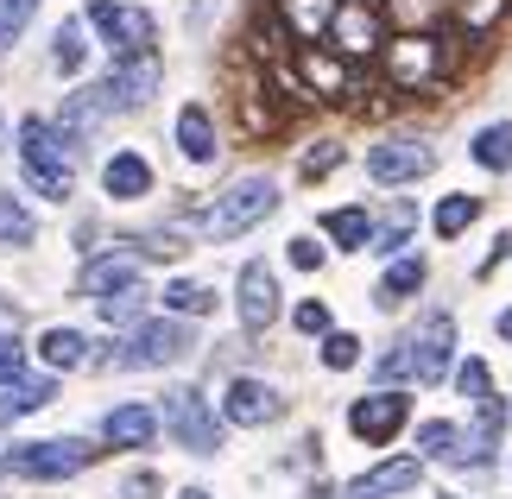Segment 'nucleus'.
Instances as JSON below:
<instances>
[{
  "label": "nucleus",
  "mask_w": 512,
  "mask_h": 499,
  "mask_svg": "<svg viewBox=\"0 0 512 499\" xmlns=\"http://www.w3.org/2000/svg\"><path fill=\"white\" fill-rule=\"evenodd\" d=\"M272 209H279V184H272V177H234V184L203 209V234L209 241H234V234L260 228Z\"/></svg>",
  "instance_id": "nucleus-1"
},
{
  "label": "nucleus",
  "mask_w": 512,
  "mask_h": 499,
  "mask_svg": "<svg viewBox=\"0 0 512 499\" xmlns=\"http://www.w3.org/2000/svg\"><path fill=\"white\" fill-rule=\"evenodd\" d=\"M19 158H26V184L38 196H51V203H64V196H70V158L76 152L57 139L51 121H26V127H19Z\"/></svg>",
  "instance_id": "nucleus-2"
},
{
  "label": "nucleus",
  "mask_w": 512,
  "mask_h": 499,
  "mask_svg": "<svg viewBox=\"0 0 512 499\" xmlns=\"http://www.w3.org/2000/svg\"><path fill=\"white\" fill-rule=\"evenodd\" d=\"M380 57H386V76L399 89H430V83H443V70H449V51H443L437 32H399V38L380 45Z\"/></svg>",
  "instance_id": "nucleus-3"
},
{
  "label": "nucleus",
  "mask_w": 512,
  "mask_h": 499,
  "mask_svg": "<svg viewBox=\"0 0 512 499\" xmlns=\"http://www.w3.org/2000/svg\"><path fill=\"white\" fill-rule=\"evenodd\" d=\"M159 424L171 430V443H177V449H190V455H215V449H222V417H215V411H209V398H203V392H190V386L165 392Z\"/></svg>",
  "instance_id": "nucleus-4"
},
{
  "label": "nucleus",
  "mask_w": 512,
  "mask_h": 499,
  "mask_svg": "<svg viewBox=\"0 0 512 499\" xmlns=\"http://www.w3.org/2000/svg\"><path fill=\"white\" fill-rule=\"evenodd\" d=\"M102 449H89L83 436H64V443H13L7 455V474H26V481H70L83 474Z\"/></svg>",
  "instance_id": "nucleus-5"
},
{
  "label": "nucleus",
  "mask_w": 512,
  "mask_h": 499,
  "mask_svg": "<svg viewBox=\"0 0 512 499\" xmlns=\"http://www.w3.org/2000/svg\"><path fill=\"white\" fill-rule=\"evenodd\" d=\"M329 45H336V57H348V64H361V57H373L386 45V13L373 7V0H336V13H329Z\"/></svg>",
  "instance_id": "nucleus-6"
},
{
  "label": "nucleus",
  "mask_w": 512,
  "mask_h": 499,
  "mask_svg": "<svg viewBox=\"0 0 512 499\" xmlns=\"http://www.w3.org/2000/svg\"><path fill=\"white\" fill-rule=\"evenodd\" d=\"M83 26L102 32L114 57H140V51H152V38H159L152 13H146V7H127V0H89Z\"/></svg>",
  "instance_id": "nucleus-7"
},
{
  "label": "nucleus",
  "mask_w": 512,
  "mask_h": 499,
  "mask_svg": "<svg viewBox=\"0 0 512 499\" xmlns=\"http://www.w3.org/2000/svg\"><path fill=\"white\" fill-rule=\"evenodd\" d=\"M405 361H411V379H418V386H443L449 361H456V316L430 310L418 323V335L405 342Z\"/></svg>",
  "instance_id": "nucleus-8"
},
{
  "label": "nucleus",
  "mask_w": 512,
  "mask_h": 499,
  "mask_svg": "<svg viewBox=\"0 0 512 499\" xmlns=\"http://www.w3.org/2000/svg\"><path fill=\"white\" fill-rule=\"evenodd\" d=\"M159 57L140 51V57H114V70L95 83V95L108 102V114H127V108H146L152 95H159Z\"/></svg>",
  "instance_id": "nucleus-9"
},
{
  "label": "nucleus",
  "mask_w": 512,
  "mask_h": 499,
  "mask_svg": "<svg viewBox=\"0 0 512 499\" xmlns=\"http://www.w3.org/2000/svg\"><path fill=\"white\" fill-rule=\"evenodd\" d=\"M190 354V329L177 323V316H152V323L133 329L127 354H114V367H171Z\"/></svg>",
  "instance_id": "nucleus-10"
},
{
  "label": "nucleus",
  "mask_w": 512,
  "mask_h": 499,
  "mask_svg": "<svg viewBox=\"0 0 512 499\" xmlns=\"http://www.w3.org/2000/svg\"><path fill=\"white\" fill-rule=\"evenodd\" d=\"M437 171V152L424 146V139H386V146H373L367 152V177L373 184H418V177Z\"/></svg>",
  "instance_id": "nucleus-11"
},
{
  "label": "nucleus",
  "mask_w": 512,
  "mask_h": 499,
  "mask_svg": "<svg viewBox=\"0 0 512 499\" xmlns=\"http://www.w3.org/2000/svg\"><path fill=\"white\" fill-rule=\"evenodd\" d=\"M405 417H411L405 392H367V398L348 405V430L361 436V443H392V436L405 430Z\"/></svg>",
  "instance_id": "nucleus-12"
},
{
  "label": "nucleus",
  "mask_w": 512,
  "mask_h": 499,
  "mask_svg": "<svg viewBox=\"0 0 512 499\" xmlns=\"http://www.w3.org/2000/svg\"><path fill=\"white\" fill-rule=\"evenodd\" d=\"M241 329L247 335H266L272 323H279V278H272V266L266 259H247L241 266Z\"/></svg>",
  "instance_id": "nucleus-13"
},
{
  "label": "nucleus",
  "mask_w": 512,
  "mask_h": 499,
  "mask_svg": "<svg viewBox=\"0 0 512 499\" xmlns=\"http://www.w3.org/2000/svg\"><path fill=\"white\" fill-rule=\"evenodd\" d=\"M222 417L241 424V430H260V424H272V417H285V398L272 392L266 379H234L228 398H222Z\"/></svg>",
  "instance_id": "nucleus-14"
},
{
  "label": "nucleus",
  "mask_w": 512,
  "mask_h": 499,
  "mask_svg": "<svg viewBox=\"0 0 512 499\" xmlns=\"http://www.w3.org/2000/svg\"><path fill=\"white\" fill-rule=\"evenodd\" d=\"M418 481H424V462H418V455H392V462L367 468V474H354V481H348V499H386V493H411Z\"/></svg>",
  "instance_id": "nucleus-15"
},
{
  "label": "nucleus",
  "mask_w": 512,
  "mask_h": 499,
  "mask_svg": "<svg viewBox=\"0 0 512 499\" xmlns=\"http://www.w3.org/2000/svg\"><path fill=\"white\" fill-rule=\"evenodd\" d=\"M500 430H506V398H500V392L475 398V430H462V455H456V468H481V462H487V449L500 443Z\"/></svg>",
  "instance_id": "nucleus-16"
},
{
  "label": "nucleus",
  "mask_w": 512,
  "mask_h": 499,
  "mask_svg": "<svg viewBox=\"0 0 512 499\" xmlns=\"http://www.w3.org/2000/svg\"><path fill=\"white\" fill-rule=\"evenodd\" d=\"M102 436L114 449H146L152 436H159V411H152V405H114L102 417Z\"/></svg>",
  "instance_id": "nucleus-17"
},
{
  "label": "nucleus",
  "mask_w": 512,
  "mask_h": 499,
  "mask_svg": "<svg viewBox=\"0 0 512 499\" xmlns=\"http://www.w3.org/2000/svg\"><path fill=\"white\" fill-rule=\"evenodd\" d=\"M298 76H304V89L310 95H348V57H336V51H317V45H304L298 51Z\"/></svg>",
  "instance_id": "nucleus-18"
},
{
  "label": "nucleus",
  "mask_w": 512,
  "mask_h": 499,
  "mask_svg": "<svg viewBox=\"0 0 512 499\" xmlns=\"http://www.w3.org/2000/svg\"><path fill=\"white\" fill-rule=\"evenodd\" d=\"M121 285H140V253H127V247L102 253V259L83 272V291H89V297H108V291H121Z\"/></svg>",
  "instance_id": "nucleus-19"
},
{
  "label": "nucleus",
  "mask_w": 512,
  "mask_h": 499,
  "mask_svg": "<svg viewBox=\"0 0 512 499\" xmlns=\"http://www.w3.org/2000/svg\"><path fill=\"white\" fill-rule=\"evenodd\" d=\"M102 190L108 196H121V203H133V196H146L152 190V165L140 152H114L108 158V171H102Z\"/></svg>",
  "instance_id": "nucleus-20"
},
{
  "label": "nucleus",
  "mask_w": 512,
  "mask_h": 499,
  "mask_svg": "<svg viewBox=\"0 0 512 499\" xmlns=\"http://www.w3.org/2000/svg\"><path fill=\"white\" fill-rule=\"evenodd\" d=\"M329 13H336V0H279V19L298 45H317L329 32Z\"/></svg>",
  "instance_id": "nucleus-21"
},
{
  "label": "nucleus",
  "mask_w": 512,
  "mask_h": 499,
  "mask_svg": "<svg viewBox=\"0 0 512 499\" xmlns=\"http://www.w3.org/2000/svg\"><path fill=\"white\" fill-rule=\"evenodd\" d=\"M177 146H184V158H190V165H209V158H215V121H209V108H184V114H177Z\"/></svg>",
  "instance_id": "nucleus-22"
},
{
  "label": "nucleus",
  "mask_w": 512,
  "mask_h": 499,
  "mask_svg": "<svg viewBox=\"0 0 512 499\" xmlns=\"http://www.w3.org/2000/svg\"><path fill=\"white\" fill-rule=\"evenodd\" d=\"M57 398V386L51 379H7V386H0V417H26V411H38V405H51Z\"/></svg>",
  "instance_id": "nucleus-23"
},
{
  "label": "nucleus",
  "mask_w": 512,
  "mask_h": 499,
  "mask_svg": "<svg viewBox=\"0 0 512 499\" xmlns=\"http://www.w3.org/2000/svg\"><path fill=\"white\" fill-rule=\"evenodd\" d=\"M411 291H424V259L418 253H405V259H392V266H386V278H380V310L405 304Z\"/></svg>",
  "instance_id": "nucleus-24"
},
{
  "label": "nucleus",
  "mask_w": 512,
  "mask_h": 499,
  "mask_svg": "<svg viewBox=\"0 0 512 499\" xmlns=\"http://www.w3.org/2000/svg\"><path fill=\"white\" fill-rule=\"evenodd\" d=\"M38 354H45V367L70 373V367H83V361H89V342H83L76 329H45V342H38Z\"/></svg>",
  "instance_id": "nucleus-25"
},
{
  "label": "nucleus",
  "mask_w": 512,
  "mask_h": 499,
  "mask_svg": "<svg viewBox=\"0 0 512 499\" xmlns=\"http://www.w3.org/2000/svg\"><path fill=\"white\" fill-rule=\"evenodd\" d=\"M468 152H475V165H481V171H506V165H512V121H494V127H481V133H475V146H468Z\"/></svg>",
  "instance_id": "nucleus-26"
},
{
  "label": "nucleus",
  "mask_w": 512,
  "mask_h": 499,
  "mask_svg": "<svg viewBox=\"0 0 512 499\" xmlns=\"http://www.w3.org/2000/svg\"><path fill=\"white\" fill-rule=\"evenodd\" d=\"M386 13L399 32H430V26H443L449 0H386Z\"/></svg>",
  "instance_id": "nucleus-27"
},
{
  "label": "nucleus",
  "mask_w": 512,
  "mask_h": 499,
  "mask_svg": "<svg viewBox=\"0 0 512 499\" xmlns=\"http://www.w3.org/2000/svg\"><path fill=\"white\" fill-rule=\"evenodd\" d=\"M323 234H329V241H336V247H367L373 241V222H367V209H329L323 215Z\"/></svg>",
  "instance_id": "nucleus-28"
},
{
  "label": "nucleus",
  "mask_w": 512,
  "mask_h": 499,
  "mask_svg": "<svg viewBox=\"0 0 512 499\" xmlns=\"http://www.w3.org/2000/svg\"><path fill=\"white\" fill-rule=\"evenodd\" d=\"M462 455V430L456 424H418V462H456Z\"/></svg>",
  "instance_id": "nucleus-29"
},
{
  "label": "nucleus",
  "mask_w": 512,
  "mask_h": 499,
  "mask_svg": "<svg viewBox=\"0 0 512 499\" xmlns=\"http://www.w3.org/2000/svg\"><path fill=\"white\" fill-rule=\"evenodd\" d=\"M475 215H481V196H443L430 222H437V234H443V241H456V234H468V228H475Z\"/></svg>",
  "instance_id": "nucleus-30"
},
{
  "label": "nucleus",
  "mask_w": 512,
  "mask_h": 499,
  "mask_svg": "<svg viewBox=\"0 0 512 499\" xmlns=\"http://www.w3.org/2000/svg\"><path fill=\"white\" fill-rule=\"evenodd\" d=\"M95 304H102V323L127 329V323H140V316H146V285H121V291L95 297Z\"/></svg>",
  "instance_id": "nucleus-31"
},
{
  "label": "nucleus",
  "mask_w": 512,
  "mask_h": 499,
  "mask_svg": "<svg viewBox=\"0 0 512 499\" xmlns=\"http://www.w3.org/2000/svg\"><path fill=\"white\" fill-rule=\"evenodd\" d=\"M165 310L171 316H209L215 310V291L196 285V278H177V285H165Z\"/></svg>",
  "instance_id": "nucleus-32"
},
{
  "label": "nucleus",
  "mask_w": 512,
  "mask_h": 499,
  "mask_svg": "<svg viewBox=\"0 0 512 499\" xmlns=\"http://www.w3.org/2000/svg\"><path fill=\"white\" fill-rule=\"evenodd\" d=\"M57 70H64V76H76V70H83V57H89V45H83V19H64V26H57Z\"/></svg>",
  "instance_id": "nucleus-33"
},
{
  "label": "nucleus",
  "mask_w": 512,
  "mask_h": 499,
  "mask_svg": "<svg viewBox=\"0 0 512 499\" xmlns=\"http://www.w3.org/2000/svg\"><path fill=\"white\" fill-rule=\"evenodd\" d=\"M32 234H38V222L13 203V196H0V247H26Z\"/></svg>",
  "instance_id": "nucleus-34"
},
{
  "label": "nucleus",
  "mask_w": 512,
  "mask_h": 499,
  "mask_svg": "<svg viewBox=\"0 0 512 499\" xmlns=\"http://www.w3.org/2000/svg\"><path fill=\"white\" fill-rule=\"evenodd\" d=\"M354 361H361V342H354L348 329H329V335H323V367H329V373H348Z\"/></svg>",
  "instance_id": "nucleus-35"
},
{
  "label": "nucleus",
  "mask_w": 512,
  "mask_h": 499,
  "mask_svg": "<svg viewBox=\"0 0 512 499\" xmlns=\"http://www.w3.org/2000/svg\"><path fill=\"white\" fill-rule=\"evenodd\" d=\"M336 165H342V146H336V139H317V146L304 152V165H298V177H304V184H317V177H329V171H336Z\"/></svg>",
  "instance_id": "nucleus-36"
},
{
  "label": "nucleus",
  "mask_w": 512,
  "mask_h": 499,
  "mask_svg": "<svg viewBox=\"0 0 512 499\" xmlns=\"http://www.w3.org/2000/svg\"><path fill=\"white\" fill-rule=\"evenodd\" d=\"M405 241H411V209L399 203V209H392V215H386V228H380V234H373V241H367V247H373V253H399Z\"/></svg>",
  "instance_id": "nucleus-37"
},
{
  "label": "nucleus",
  "mask_w": 512,
  "mask_h": 499,
  "mask_svg": "<svg viewBox=\"0 0 512 499\" xmlns=\"http://www.w3.org/2000/svg\"><path fill=\"white\" fill-rule=\"evenodd\" d=\"M449 7H456V19H462L468 32H487L506 13V0H449Z\"/></svg>",
  "instance_id": "nucleus-38"
},
{
  "label": "nucleus",
  "mask_w": 512,
  "mask_h": 499,
  "mask_svg": "<svg viewBox=\"0 0 512 499\" xmlns=\"http://www.w3.org/2000/svg\"><path fill=\"white\" fill-rule=\"evenodd\" d=\"M32 7H38V0H0V51H7V45H13L19 32H26Z\"/></svg>",
  "instance_id": "nucleus-39"
},
{
  "label": "nucleus",
  "mask_w": 512,
  "mask_h": 499,
  "mask_svg": "<svg viewBox=\"0 0 512 499\" xmlns=\"http://www.w3.org/2000/svg\"><path fill=\"white\" fill-rule=\"evenodd\" d=\"M456 386H462V398H487V392H494V373H487V361H462Z\"/></svg>",
  "instance_id": "nucleus-40"
},
{
  "label": "nucleus",
  "mask_w": 512,
  "mask_h": 499,
  "mask_svg": "<svg viewBox=\"0 0 512 499\" xmlns=\"http://www.w3.org/2000/svg\"><path fill=\"white\" fill-rule=\"evenodd\" d=\"M291 323H298L304 335H329V304H317V297H310V304H298V316H291Z\"/></svg>",
  "instance_id": "nucleus-41"
},
{
  "label": "nucleus",
  "mask_w": 512,
  "mask_h": 499,
  "mask_svg": "<svg viewBox=\"0 0 512 499\" xmlns=\"http://www.w3.org/2000/svg\"><path fill=\"white\" fill-rule=\"evenodd\" d=\"M19 367H26V348H19V335H0V386H7V379H19Z\"/></svg>",
  "instance_id": "nucleus-42"
},
{
  "label": "nucleus",
  "mask_w": 512,
  "mask_h": 499,
  "mask_svg": "<svg viewBox=\"0 0 512 499\" xmlns=\"http://www.w3.org/2000/svg\"><path fill=\"white\" fill-rule=\"evenodd\" d=\"M291 266H298V272H317L323 266V247L310 241V234H298V241H291Z\"/></svg>",
  "instance_id": "nucleus-43"
},
{
  "label": "nucleus",
  "mask_w": 512,
  "mask_h": 499,
  "mask_svg": "<svg viewBox=\"0 0 512 499\" xmlns=\"http://www.w3.org/2000/svg\"><path fill=\"white\" fill-rule=\"evenodd\" d=\"M380 379H386L392 392H399V379H411V361H405V348H392L386 361H380Z\"/></svg>",
  "instance_id": "nucleus-44"
},
{
  "label": "nucleus",
  "mask_w": 512,
  "mask_h": 499,
  "mask_svg": "<svg viewBox=\"0 0 512 499\" xmlns=\"http://www.w3.org/2000/svg\"><path fill=\"white\" fill-rule=\"evenodd\" d=\"M121 499H159V474H127Z\"/></svg>",
  "instance_id": "nucleus-45"
},
{
  "label": "nucleus",
  "mask_w": 512,
  "mask_h": 499,
  "mask_svg": "<svg viewBox=\"0 0 512 499\" xmlns=\"http://www.w3.org/2000/svg\"><path fill=\"white\" fill-rule=\"evenodd\" d=\"M140 247H146V253H159V259H177V253H184V241H177V234H146Z\"/></svg>",
  "instance_id": "nucleus-46"
},
{
  "label": "nucleus",
  "mask_w": 512,
  "mask_h": 499,
  "mask_svg": "<svg viewBox=\"0 0 512 499\" xmlns=\"http://www.w3.org/2000/svg\"><path fill=\"white\" fill-rule=\"evenodd\" d=\"M500 259H512V234H500V241H494V253H487V266H481V272H494Z\"/></svg>",
  "instance_id": "nucleus-47"
},
{
  "label": "nucleus",
  "mask_w": 512,
  "mask_h": 499,
  "mask_svg": "<svg viewBox=\"0 0 512 499\" xmlns=\"http://www.w3.org/2000/svg\"><path fill=\"white\" fill-rule=\"evenodd\" d=\"M0 329H7V335L19 329V310H13V304H0Z\"/></svg>",
  "instance_id": "nucleus-48"
},
{
  "label": "nucleus",
  "mask_w": 512,
  "mask_h": 499,
  "mask_svg": "<svg viewBox=\"0 0 512 499\" xmlns=\"http://www.w3.org/2000/svg\"><path fill=\"white\" fill-rule=\"evenodd\" d=\"M500 335H506V342H512V310H506V316H500Z\"/></svg>",
  "instance_id": "nucleus-49"
},
{
  "label": "nucleus",
  "mask_w": 512,
  "mask_h": 499,
  "mask_svg": "<svg viewBox=\"0 0 512 499\" xmlns=\"http://www.w3.org/2000/svg\"><path fill=\"white\" fill-rule=\"evenodd\" d=\"M177 499H209V493H203V487H184V493H177Z\"/></svg>",
  "instance_id": "nucleus-50"
},
{
  "label": "nucleus",
  "mask_w": 512,
  "mask_h": 499,
  "mask_svg": "<svg viewBox=\"0 0 512 499\" xmlns=\"http://www.w3.org/2000/svg\"><path fill=\"white\" fill-rule=\"evenodd\" d=\"M0 474H7V455H0Z\"/></svg>",
  "instance_id": "nucleus-51"
},
{
  "label": "nucleus",
  "mask_w": 512,
  "mask_h": 499,
  "mask_svg": "<svg viewBox=\"0 0 512 499\" xmlns=\"http://www.w3.org/2000/svg\"><path fill=\"white\" fill-rule=\"evenodd\" d=\"M443 499H449V493H443Z\"/></svg>",
  "instance_id": "nucleus-52"
}]
</instances>
